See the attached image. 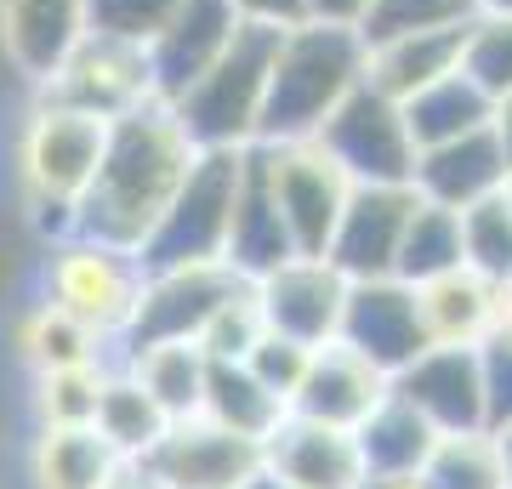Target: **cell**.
<instances>
[{
	"mask_svg": "<svg viewBox=\"0 0 512 489\" xmlns=\"http://www.w3.org/2000/svg\"><path fill=\"white\" fill-rule=\"evenodd\" d=\"M194 154L200 148L188 143L183 120L160 97L114 114L109 137H103L97 177L80 194V205H74V234H92V239L137 251L148 239V228L160 222V211L171 205V194L183 188Z\"/></svg>",
	"mask_w": 512,
	"mask_h": 489,
	"instance_id": "6da1fadb",
	"label": "cell"
},
{
	"mask_svg": "<svg viewBox=\"0 0 512 489\" xmlns=\"http://www.w3.org/2000/svg\"><path fill=\"white\" fill-rule=\"evenodd\" d=\"M370 46L353 23L302 18L279 29L274 63H268V97L256 143H302L330 120V109L365 80Z\"/></svg>",
	"mask_w": 512,
	"mask_h": 489,
	"instance_id": "7a4b0ae2",
	"label": "cell"
},
{
	"mask_svg": "<svg viewBox=\"0 0 512 489\" xmlns=\"http://www.w3.org/2000/svg\"><path fill=\"white\" fill-rule=\"evenodd\" d=\"M103 137H109V120L69 109V103H52V97L23 126V143H18L23 200H29L40 228L52 234V245L74 234V205H80V194L97 177Z\"/></svg>",
	"mask_w": 512,
	"mask_h": 489,
	"instance_id": "3957f363",
	"label": "cell"
},
{
	"mask_svg": "<svg viewBox=\"0 0 512 489\" xmlns=\"http://www.w3.org/2000/svg\"><path fill=\"white\" fill-rule=\"evenodd\" d=\"M279 29L239 23L222 57L171 97V114L183 120L194 148H251L262 126V97H268V63H274Z\"/></svg>",
	"mask_w": 512,
	"mask_h": 489,
	"instance_id": "277c9868",
	"label": "cell"
},
{
	"mask_svg": "<svg viewBox=\"0 0 512 489\" xmlns=\"http://www.w3.org/2000/svg\"><path fill=\"white\" fill-rule=\"evenodd\" d=\"M239 160H245V148H200L194 154L183 188L171 194L160 222L137 245L143 273L188 268V262H228V222H234V194H239Z\"/></svg>",
	"mask_w": 512,
	"mask_h": 489,
	"instance_id": "5b68a950",
	"label": "cell"
},
{
	"mask_svg": "<svg viewBox=\"0 0 512 489\" xmlns=\"http://www.w3.org/2000/svg\"><path fill=\"white\" fill-rule=\"evenodd\" d=\"M137 296H143V262H137V251L109 245V239H92V234H69L52 245L46 302L63 308L69 319H80L97 342L120 347V336L131 330V313H137Z\"/></svg>",
	"mask_w": 512,
	"mask_h": 489,
	"instance_id": "8992f818",
	"label": "cell"
},
{
	"mask_svg": "<svg viewBox=\"0 0 512 489\" xmlns=\"http://www.w3.org/2000/svg\"><path fill=\"white\" fill-rule=\"evenodd\" d=\"M313 143L342 165L348 182H410V171H416V137L404 126V103L370 80H359L330 109V120L313 131Z\"/></svg>",
	"mask_w": 512,
	"mask_h": 489,
	"instance_id": "52a82bcc",
	"label": "cell"
},
{
	"mask_svg": "<svg viewBox=\"0 0 512 489\" xmlns=\"http://www.w3.org/2000/svg\"><path fill=\"white\" fill-rule=\"evenodd\" d=\"M256 154H262L268 194L279 205V222H285L296 256H325L330 228H336L353 188L342 177V165L330 160L313 137H302V143H256Z\"/></svg>",
	"mask_w": 512,
	"mask_h": 489,
	"instance_id": "ba28073f",
	"label": "cell"
},
{
	"mask_svg": "<svg viewBox=\"0 0 512 489\" xmlns=\"http://www.w3.org/2000/svg\"><path fill=\"white\" fill-rule=\"evenodd\" d=\"M137 467L160 489H245L262 472V444L217 427L211 416H177Z\"/></svg>",
	"mask_w": 512,
	"mask_h": 489,
	"instance_id": "9c48e42d",
	"label": "cell"
},
{
	"mask_svg": "<svg viewBox=\"0 0 512 489\" xmlns=\"http://www.w3.org/2000/svg\"><path fill=\"white\" fill-rule=\"evenodd\" d=\"M256 285V302H262V325L291 336V342L325 347L336 342V325H342V302H348V273L336 268L330 256H291L268 268Z\"/></svg>",
	"mask_w": 512,
	"mask_h": 489,
	"instance_id": "30bf717a",
	"label": "cell"
},
{
	"mask_svg": "<svg viewBox=\"0 0 512 489\" xmlns=\"http://www.w3.org/2000/svg\"><path fill=\"white\" fill-rule=\"evenodd\" d=\"M239 279L245 273H234L228 262H188V268L143 273V296H137V313H131V330L120 336V347L131 353L148 342H194L211 308Z\"/></svg>",
	"mask_w": 512,
	"mask_h": 489,
	"instance_id": "8fae6325",
	"label": "cell"
},
{
	"mask_svg": "<svg viewBox=\"0 0 512 489\" xmlns=\"http://www.w3.org/2000/svg\"><path fill=\"white\" fill-rule=\"evenodd\" d=\"M336 342L353 347L359 359H370L382 376H399L404 364L427 347L416 285H404L393 273L387 279H348V302H342Z\"/></svg>",
	"mask_w": 512,
	"mask_h": 489,
	"instance_id": "7c38bea8",
	"label": "cell"
},
{
	"mask_svg": "<svg viewBox=\"0 0 512 489\" xmlns=\"http://www.w3.org/2000/svg\"><path fill=\"white\" fill-rule=\"evenodd\" d=\"M46 97L69 103V109H86L97 120H114V114H126L154 97L148 52L131 46V40H114V35H86L63 57V69L46 80Z\"/></svg>",
	"mask_w": 512,
	"mask_h": 489,
	"instance_id": "4fadbf2b",
	"label": "cell"
},
{
	"mask_svg": "<svg viewBox=\"0 0 512 489\" xmlns=\"http://www.w3.org/2000/svg\"><path fill=\"white\" fill-rule=\"evenodd\" d=\"M416 200L421 194L410 182H353L348 205H342V217L330 228L325 256L348 273V279H387Z\"/></svg>",
	"mask_w": 512,
	"mask_h": 489,
	"instance_id": "5bb4252c",
	"label": "cell"
},
{
	"mask_svg": "<svg viewBox=\"0 0 512 489\" xmlns=\"http://www.w3.org/2000/svg\"><path fill=\"white\" fill-rule=\"evenodd\" d=\"M262 467L296 489H365V455L348 427H325L308 416H285L262 438Z\"/></svg>",
	"mask_w": 512,
	"mask_h": 489,
	"instance_id": "9a60e30c",
	"label": "cell"
},
{
	"mask_svg": "<svg viewBox=\"0 0 512 489\" xmlns=\"http://www.w3.org/2000/svg\"><path fill=\"white\" fill-rule=\"evenodd\" d=\"M239 12L228 0H177V12L165 18V29L148 40V74H154V97L171 103L177 91H188L211 63L222 57V46L234 40Z\"/></svg>",
	"mask_w": 512,
	"mask_h": 489,
	"instance_id": "2e32d148",
	"label": "cell"
},
{
	"mask_svg": "<svg viewBox=\"0 0 512 489\" xmlns=\"http://www.w3.org/2000/svg\"><path fill=\"white\" fill-rule=\"evenodd\" d=\"M393 376H382L370 359H359L353 347L342 342H325L313 347L308 370L296 381L291 393V416H308V421H325V427H359V421L387 399Z\"/></svg>",
	"mask_w": 512,
	"mask_h": 489,
	"instance_id": "e0dca14e",
	"label": "cell"
},
{
	"mask_svg": "<svg viewBox=\"0 0 512 489\" xmlns=\"http://www.w3.org/2000/svg\"><path fill=\"white\" fill-rule=\"evenodd\" d=\"M393 393L410 399L439 433L484 427V381H478V347H421L393 376Z\"/></svg>",
	"mask_w": 512,
	"mask_h": 489,
	"instance_id": "ac0fdd59",
	"label": "cell"
},
{
	"mask_svg": "<svg viewBox=\"0 0 512 489\" xmlns=\"http://www.w3.org/2000/svg\"><path fill=\"white\" fill-rule=\"evenodd\" d=\"M410 188H416L421 200L444 205V211H467V205L501 194L507 188V160H501L490 126L467 131V137H450V143L416 148Z\"/></svg>",
	"mask_w": 512,
	"mask_h": 489,
	"instance_id": "d6986e66",
	"label": "cell"
},
{
	"mask_svg": "<svg viewBox=\"0 0 512 489\" xmlns=\"http://www.w3.org/2000/svg\"><path fill=\"white\" fill-rule=\"evenodd\" d=\"M86 40V0H0V46L23 80L46 86Z\"/></svg>",
	"mask_w": 512,
	"mask_h": 489,
	"instance_id": "ffe728a7",
	"label": "cell"
},
{
	"mask_svg": "<svg viewBox=\"0 0 512 489\" xmlns=\"http://www.w3.org/2000/svg\"><path fill=\"white\" fill-rule=\"evenodd\" d=\"M416 308H421L427 347H478L501 325V285H490L484 273L461 262V268L416 285Z\"/></svg>",
	"mask_w": 512,
	"mask_h": 489,
	"instance_id": "44dd1931",
	"label": "cell"
},
{
	"mask_svg": "<svg viewBox=\"0 0 512 489\" xmlns=\"http://www.w3.org/2000/svg\"><path fill=\"white\" fill-rule=\"evenodd\" d=\"M296 245L279 222V205L268 194V171H262V154L256 143L245 148L239 160V194H234V222H228V268L245 273V279H262L268 268L291 262Z\"/></svg>",
	"mask_w": 512,
	"mask_h": 489,
	"instance_id": "7402d4cb",
	"label": "cell"
},
{
	"mask_svg": "<svg viewBox=\"0 0 512 489\" xmlns=\"http://www.w3.org/2000/svg\"><path fill=\"white\" fill-rule=\"evenodd\" d=\"M353 438H359V455H365L370 478H410V472H421V461L433 455L439 427L421 416L410 399H399V393L387 387V399L353 427Z\"/></svg>",
	"mask_w": 512,
	"mask_h": 489,
	"instance_id": "603a6c76",
	"label": "cell"
},
{
	"mask_svg": "<svg viewBox=\"0 0 512 489\" xmlns=\"http://www.w3.org/2000/svg\"><path fill=\"white\" fill-rule=\"evenodd\" d=\"M200 416H211L217 427H228V433L256 438V444H262L279 421L291 416V404L279 399V393H268V387H262V381H256L239 359H205Z\"/></svg>",
	"mask_w": 512,
	"mask_h": 489,
	"instance_id": "cb8c5ba5",
	"label": "cell"
},
{
	"mask_svg": "<svg viewBox=\"0 0 512 489\" xmlns=\"http://www.w3.org/2000/svg\"><path fill=\"white\" fill-rule=\"evenodd\" d=\"M120 472V455L97 427H40L29 450V489H103Z\"/></svg>",
	"mask_w": 512,
	"mask_h": 489,
	"instance_id": "d4e9b609",
	"label": "cell"
},
{
	"mask_svg": "<svg viewBox=\"0 0 512 489\" xmlns=\"http://www.w3.org/2000/svg\"><path fill=\"white\" fill-rule=\"evenodd\" d=\"M92 427L109 438V450L120 455V461H143V455L160 444V433L171 427V416L154 404V393H148L137 376H131L126 364H109L103 393H97Z\"/></svg>",
	"mask_w": 512,
	"mask_h": 489,
	"instance_id": "484cf974",
	"label": "cell"
},
{
	"mask_svg": "<svg viewBox=\"0 0 512 489\" xmlns=\"http://www.w3.org/2000/svg\"><path fill=\"white\" fill-rule=\"evenodd\" d=\"M473 23V18H467ZM461 23V29H467ZM461 29H433V35H399V40H382L370 46V63H365V80L382 86L387 97H410V91L433 86L439 74L461 69Z\"/></svg>",
	"mask_w": 512,
	"mask_h": 489,
	"instance_id": "4316f807",
	"label": "cell"
},
{
	"mask_svg": "<svg viewBox=\"0 0 512 489\" xmlns=\"http://www.w3.org/2000/svg\"><path fill=\"white\" fill-rule=\"evenodd\" d=\"M404 126L416 137V148L450 143V137H467V131L490 126V97L467 80L461 69L439 74L433 86H421L404 97Z\"/></svg>",
	"mask_w": 512,
	"mask_h": 489,
	"instance_id": "83f0119b",
	"label": "cell"
},
{
	"mask_svg": "<svg viewBox=\"0 0 512 489\" xmlns=\"http://www.w3.org/2000/svg\"><path fill=\"white\" fill-rule=\"evenodd\" d=\"M126 370L143 381L165 416H200V387H205V353L200 342H148L126 353Z\"/></svg>",
	"mask_w": 512,
	"mask_h": 489,
	"instance_id": "f1b7e54d",
	"label": "cell"
},
{
	"mask_svg": "<svg viewBox=\"0 0 512 489\" xmlns=\"http://www.w3.org/2000/svg\"><path fill=\"white\" fill-rule=\"evenodd\" d=\"M450 268H461V211L416 200V211L404 222L399 256H393V279L427 285V279H439V273H450Z\"/></svg>",
	"mask_w": 512,
	"mask_h": 489,
	"instance_id": "f546056e",
	"label": "cell"
},
{
	"mask_svg": "<svg viewBox=\"0 0 512 489\" xmlns=\"http://www.w3.org/2000/svg\"><path fill=\"white\" fill-rule=\"evenodd\" d=\"M421 484H427V489H507L495 433H490V427L439 433L433 455L421 461Z\"/></svg>",
	"mask_w": 512,
	"mask_h": 489,
	"instance_id": "4dcf8cb0",
	"label": "cell"
},
{
	"mask_svg": "<svg viewBox=\"0 0 512 489\" xmlns=\"http://www.w3.org/2000/svg\"><path fill=\"white\" fill-rule=\"evenodd\" d=\"M103 347H109V342H97L80 319H69V313L52 308V302H35V308L23 313V325H18V353L35 364V370L97 364V359H103Z\"/></svg>",
	"mask_w": 512,
	"mask_h": 489,
	"instance_id": "1f68e13d",
	"label": "cell"
},
{
	"mask_svg": "<svg viewBox=\"0 0 512 489\" xmlns=\"http://www.w3.org/2000/svg\"><path fill=\"white\" fill-rule=\"evenodd\" d=\"M103 376H109V359L63 364V370H35V416H40V427H92Z\"/></svg>",
	"mask_w": 512,
	"mask_h": 489,
	"instance_id": "d6a6232c",
	"label": "cell"
},
{
	"mask_svg": "<svg viewBox=\"0 0 512 489\" xmlns=\"http://www.w3.org/2000/svg\"><path fill=\"white\" fill-rule=\"evenodd\" d=\"M461 262L484 273L490 285H512V205L507 194H490L461 211Z\"/></svg>",
	"mask_w": 512,
	"mask_h": 489,
	"instance_id": "836d02e7",
	"label": "cell"
},
{
	"mask_svg": "<svg viewBox=\"0 0 512 489\" xmlns=\"http://www.w3.org/2000/svg\"><path fill=\"white\" fill-rule=\"evenodd\" d=\"M473 12L478 0H370L365 18H359V35H365V46H382V40H399V35L461 29Z\"/></svg>",
	"mask_w": 512,
	"mask_h": 489,
	"instance_id": "e575fe53",
	"label": "cell"
},
{
	"mask_svg": "<svg viewBox=\"0 0 512 489\" xmlns=\"http://www.w3.org/2000/svg\"><path fill=\"white\" fill-rule=\"evenodd\" d=\"M461 74H467L490 103L507 97L512 91V18L473 12V23L461 29Z\"/></svg>",
	"mask_w": 512,
	"mask_h": 489,
	"instance_id": "d590c367",
	"label": "cell"
},
{
	"mask_svg": "<svg viewBox=\"0 0 512 489\" xmlns=\"http://www.w3.org/2000/svg\"><path fill=\"white\" fill-rule=\"evenodd\" d=\"M262 302H256V285L251 279H239L228 296H222L217 308H211V319L200 325V353L205 359H245L256 347V336H262Z\"/></svg>",
	"mask_w": 512,
	"mask_h": 489,
	"instance_id": "8d00e7d4",
	"label": "cell"
},
{
	"mask_svg": "<svg viewBox=\"0 0 512 489\" xmlns=\"http://www.w3.org/2000/svg\"><path fill=\"white\" fill-rule=\"evenodd\" d=\"M171 12H177V0H86V35H114L131 40V46H148Z\"/></svg>",
	"mask_w": 512,
	"mask_h": 489,
	"instance_id": "74e56055",
	"label": "cell"
},
{
	"mask_svg": "<svg viewBox=\"0 0 512 489\" xmlns=\"http://www.w3.org/2000/svg\"><path fill=\"white\" fill-rule=\"evenodd\" d=\"M308 359H313L308 342H291V336H279V330H262L256 347L239 364H245L268 393H279V399L291 404V393H296V381H302V370H308Z\"/></svg>",
	"mask_w": 512,
	"mask_h": 489,
	"instance_id": "f35d334b",
	"label": "cell"
},
{
	"mask_svg": "<svg viewBox=\"0 0 512 489\" xmlns=\"http://www.w3.org/2000/svg\"><path fill=\"white\" fill-rule=\"evenodd\" d=\"M478 381H484V427H507L512 421V336H484L478 342Z\"/></svg>",
	"mask_w": 512,
	"mask_h": 489,
	"instance_id": "ab89813d",
	"label": "cell"
},
{
	"mask_svg": "<svg viewBox=\"0 0 512 489\" xmlns=\"http://www.w3.org/2000/svg\"><path fill=\"white\" fill-rule=\"evenodd\" d=\"M239 23H262V29H291L308 18V0H228Z\"/></svg>",
	"mask_w": 512,
	"mask_h": 489,
	"instance_id": "60d3db41",
	"label": "cell"
},
{
	"mask_svg": "<svg viewBox=\"0 0 512 489\" xmlns=\"http://www.w3.org/2000/svg\"><path fill=\"white\" fill-rule=\"evenodd\" d=\"M490 137H495L501 160H507V177H512V91L490 103Z\"/></svg>",
	"mask_w": 512,
	"mask_h": 489,
	"instance_id": "b9f144b4",
	"label": "cell"
},
{
	"mask_svg": "<svg viewBox=\"0 0 512 489\" xmlns=\"http://www.w3.org/2000/svg\"><path fill=\"white\" fill-rule=\"evenodd\" d=\"M370 0H308V18H325V23H353L359 29V18H365Z\"/></svg>",
	"mask_w": 512,
	"mask_h": 489,
	"instance_id": "7bdbcfd3",
	"label": "cell"
},
{
	"mask_svg": "<svg viewBox=\"0 0 512 489\" xmlns=\"http://www.w3.org/2000/svg\"><path fill=\"white\" fill-rule=\"evenodd\" d=\"M103 489H160V484H154V478H148V472L137 467V461H120V472H114V478H109Z\"/></svg>",
	"mask_w": 512,
	"mask_h": 489,
	"instance_id": "ee69618b",
	"label": "cell"
},
{
	"mask_svg": "<svg viewBox=\"0 0 512 489\" xmlns=\"http://www.w3.org/2000/svg\"><path fill=\"white\" fill-rule=\"evenodd\" d=\"M365 489H427V484H421V472H410V478H365Z\"/></svg>",
	"mask_w": 512,
	"mask_h": 489,
	"instance_id": "f6af8a7d",
	"label": "cell"
},
{
	"mask_svg": "<svg viewBox=\"0 0 512 489\" xmlns=\"http://www.w3.org/2000/svg\"><path fill=\"white\" fill-rule=\"evenodd\" d=\"M495 444H501V472H507V489H512V421L495 427Z\"/></svg>",
	"mask_w": 512,
	"mask_h": 489,
	"instance_id": "bcb514c9",
	"label": "cell"
},
{
	"mask_svg": "<svg viewBox=\"0 0 512 489\" xmlns=\"http://www.w3.org/2000/svg\"><path fill=\"white\" fill-rule=\"evenodd\" d=\"M245 489H296V484H285V478H274V472L262 467V472H256V478H251Z\"/></svg>",
	"mask_w": 512,
	"mask_h": 489,
	"instance_id": "7dc6e473",
	"label": "cell"
},
{
	"mask_svg": "<svg viewBox=\"0 0 512 489\" xmlns=\"http://www.w3.org/2000/svg\"><path fill=\"white\" fill-rule=\"evenodd\" d=\"M495 330L512 336V285H501V325H495Z\"/></svg>",
	"mask_w": 512,
	"mask_h": 489,
	"instance_id": "c3c4849f",
	"label": "cell"
},
{
	"mask_svg": "<svg viewBox=\"0 0 512 489\" xmlns=\"http://www.w3.org/2000/svg\"><path fill=\"white\" fill-rule=\"evenodd\" d=\"M478 12H495V18H512V0H478Z\"/></svg>",
	"mask_w": 512,
	"mask_h": 489,
	"instance_id": "681fc988",
	"label": "cell"
},
{
	"mask_svg": "<svg viewBox=\"0 0 512 489\" xmlns=\"http://www.w3.org/2000/svg\"><path fill=\"white\" fill-rule=\"evenodd\" d=\"M501 194H507V205H512V177H507V188H501Z\"/></svg>",
	"mask_w": 512,
	"mask_h": 489,
	"instance_id": "f907efd6",
	"label": "cell"
}]
</instances>
